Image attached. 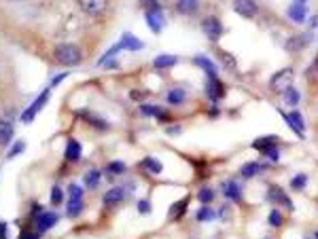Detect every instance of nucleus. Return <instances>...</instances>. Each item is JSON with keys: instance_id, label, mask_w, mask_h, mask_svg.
<instances>
[{"instance_id": "nucleus-1", "label": "nucleus", "mask_w": 318, "mask_h": 239, "mask_svg": "<svg viewBox=\"0 0 318 239\" xmlns=\"http://www.w3.org/2000/svg\"><path fill=\"white\" fill-rule=\"evenodd\" d=\"M53 55H55V61L62 63V66H77V63L83 60L81 49H79L77 45H70V43L55 47Z\"/></svg>"}, {"instance_id": "nucleus-2", "label": "nucleus", "mask_w": 318, "mask_h": 239, "mask_svg": "<svg viewBox=\"0 0 318 239\" xmlns=\"http://www.w3.org/2000/svg\"><path fill=\"white\" fill-rule=\"evenodd\" d=\"M293 78H295V70L293 68H282L269 78V91L272 93H284L286 89L293 87Z\"/></svg>"}, {"instance_id": "nucleus-3", "label": "nucleus", "mask_w": 318, "mask_h": 239, "mask_svg": "<svg viewBox=\"0 0 318 239\" xmlns=\"http://www.w3.org/2000/svg\"><path fill=\"white\" fill-rule=\"evenodd\" d=\"M163 23H165V19H163V11H161V6H149L147 9V26L155 32V34H159L161 32V28H163Z\"/></svg>"}, {"instance_id": "nucleus-4", "label": "nucleus", "mask_w": 318, "mask_h": 239, "mask_svg": "<svg viewBox=\"0 0 318 239\" xmlns=\"http://www.w3.org/2000/svg\"><path fill=\"white\" fill-rule=\"evenodd\" d=\"M310 43H312V34H293L284 41V49L289 53H297L301 49H306Z\"/></svg>"}, {"instance_id": "nucleus-5", "label": "nucleus", "mask_w": 318, "mask_h": 239, "mask_svg": "<svg viewBox=\"0 0 318 239\" xmlns=\"http://www.w3.org/2000/svg\"><path fill=\"white\" fill-rule=\"evenodd\" d=\"M234 11L240 15V17L252 19L254 15L259 13V6H257L254 0H234Z\"/></svg>"}, {"instance_id": "nucleus-6", "label": "nucleus", "mask_w": 318, "mask_h": 239, "mask_svg": "<svg viewBox=\"0 0 318 239\" xmlns=\"http://www.w3.org/2000/svg\"><path fill=\"white\" fill-rule=\"evenodd\" d=\"M202 30L204 34L210 38V41H219L221 34H223V23L219 17H206L202 21Z\"/></svg>"}, {"instance_id": "nucleus-7", "label": "nucleus", "mask_w": 318, "mask_h": 239, "mask_svg": "<svg viewBox=\"0 0 318 239\" xmlns=\"http://www.w3.org/2000/svg\"><path fill=\"white\" fill-rule=\"evenodd\" d=\"M265 199L269 203H282L289 210H293V201L289 199V195L284 193V188H280V186H269L267 193H265Z\"/></svg>"}, {"instance_id": "nucleus-8", "label": "nucleus", "mask_w": 318, "mask_h": 239, "mask_svg": "<svg viewBox=\"0 0 318 239\" xmlns=\"http://www.w3.org/2000/svg\"><path fill=\"white\" fill-rule=\"evenodd\" d=\"M55 222H58V214L55 212H41L38 216H34V225H36L38 233H45V231L53 229Z\"/></svg>"}, {"instance_id": "nucleus-9", "label": "nucleus", "mask_w": 318, "mask_h": 239, "mask_svg": "<svg viewBox=\"0 0 318 239\" xmlns=\"http://www.w3.org/2000/svg\"><path fill=\"white\" fill-rule=\"evenodd\" d=\"M49 93H51V89H45V91H43V93H41V95H38V98L34 100V104H32V106L26 110V113L21 115V121H23V123H30L32 119H34V115H36L38 110H41V108L45 106V102L49 100Z\"/></svg>"}, {"instance_id": "nucleus-10", "label": "nucleus", "mask_w": 318, "mask_h": 239, "mask_svg": "<svg viewBox=\"0 0 318 239\" xmlns=\"http://www.w3.org/2000/svg\"><path fill=\"white\" fill-rule=\"evenodd\" d=\"M79 6L89 15H102L108 6V0H79Z\"/></svg>"}, {"instance_id": "nucleus-11", "label": "nucleus", "mask_w": 318, "mask_h": 239, "mask_svg": "<svg viewBox=\"0 0 318 239\" xmlns=\"http://www.w3.org/2000/svg\"><path fill=\"white\" fill-rule=\"evenodd\" d=\"M208 95H210V100L214 102V104H217V102L223 98V95H225V85H223L219 78H208Z\"/></svg>"}, {"instance_id": "nucleus-12", "label": "nucleus", "mask_w": 318, "mask_h": 239, "mask_svg": "<svg viewBox=\"0 0 318 239\" xmlns=\"http://www.w3.org/2000/svg\"><path fill=\"white\" fill-rule=\"evenodd\" d=\"M13 123L9 121V119H0V146H6L9 142L13 140Z\"/></svg>"}, {"instance_id": "nucleus-13", "label": "nucleus", "mask_w": 318, "mask_h": 239, "mask_svg": "<svg viewBox=\"0 0 318 239\" xmlns=\"http://www.w3.org/2000/svg\"><path fill=\"white\" fill-rule=\"evenodd\" d=\"M200 9V0H176V11L180 15H195Z\"/></svg>"}, {"instance_id": "nucleus-14", "label": "nucleus", "mask_w": 318, "mask_h": 239, "mask_svg": "<svg viewBox=\"0 0 318 239\" xmlns=\"http://www.w3.org/2000/svg\"><path fill=\"white\" fill-rule=\"evenodd\" d=\"M123 199H125V188L123 186H115L104 195V205H117V203H121Z\"/></svg>"}, {"instance_id": "nucleus-15", "label": "nucleus", "mask_w": 318, "mask_h": 239, "mask_svg": "<svg viewBox=\"0 0 318 239\" xmlns=\"http://www.w3.org/2000/svg\"><path fill=\"white\" fill-rule=\"evenodd\" d=\"M289 17L295 21V23H304L306 17H308V9H306V4H297V2H293L289 6Z\"/></svg>"}, {"instance_id": "nucleus-16", "label": "nucleus", "mask_w": 318, "mask_h": 239, "mask_svg": "<svg viewBox=\"0 0 318 239\" xmlns=\"http://www.w3.org/2000/svg\"><path fill=\"white\" fill-rule=\"evenodd\" d=\"M193 61L204 70L206 74H208V78H217V72H219V70H217V66H214V63H212L208 58H206V55H197Z\"/></svg>"}, {"instance_id": "nucleus-17", "label": "nucleus", "mask_w": 318, "mask_h": 239, "mask_svg": "<svg viewBox=\"0 0 318 239\" xmlns=\"http://www.w3.org/2000/svg\"><path fill=\"white\" fill-rule=\"evenodd\" d=\"M176 63H178V58H176V55H168V53L157 55V58L153 60V66H155V68H159V70L172 68V66H176Z\"/></svg>"}, {"instance_id": "nucleus-18", "label": "nucleus", "mask_w": 318, "mask_h": 239, "mask_svg": "<svg viewBox=\"0 0 318 239\" xmlns=\"http://www.w3.org/2000/svg\"><path fill=\"white\" fill-rule=\"evenodd\" d=\"M165 100H168V104H172V106H180L182 102L187 100V91L182 89V87H174V89L168 91Z\"/></svg>"}, {"instance_id": "nucleus-19", "label": "nucleus", "mask_w": 318, "mask_h": 239, "mask_svg": "<svg viewBox=\"0 0 318 239\" xmlns=\"http://www.w3.org/2000/svg\"><path fill=\"white\" fill-rule=\"evenodd\" d=\"M119 43H121V49H127V51H140L142 49V43L132 34H123Z\"/></svg>"}, {"instance_id": "nucleus-20", "label": "nucleus", "mask_w": 318, "mask_h": 239, "mask_svg": "<svg viewBox=\"0 0 318 239\" xmlns=\"http://www.w3.org/2000/svg\"><path fill=\"white\" fill-rule=\"evenodd\" d=\"M278 144V138L276 135H263V138H259V140H254L252 142V148H257V150H267V148H272V146H276Z\"/></svg>"}, {"instance_id": "nucleus-21", "label": "nucleus", "mask_w": 318, "mask_h": 239, "mask_svg": "<svg viewBox=\"0 0 318 239\" xmlns=\"http://www.w3.org/2000/svg\"><path fill=\"white\" fill-rule=\"evenodd\" d=\"M66 159L68 161H79L81 159V144L77 140H68L66 144Z\"/></svg>"}, {"instance_id": "nucleus-22", "label": "nucleus", "mask_w": 318, "mask_h": 239, "mask_svg": "<svg viewBox=\"0 0 318 239\" xmlns=\"http://www.w3.org/2000/svg\"><path fill=\"white\" fill-rule=\"evenodd\" d=\"M261 170H263V165L257 163V161H250V163H244V165H242L240 174H242V178H254Z\"/></svg>"}, {"instance_id": "nucleus-23", "label": "nucleus", "mask_w": 318, "mask_h": 239, "mask_svg": "<svg viewBox=\"0 0 318 239\" xmlns=\"http://www.w3.org/2000/svg\"><path fill=\"white\" fill-rule=\"evenodd\" d=\"M187 205H189V197H185V199H180V201H176V203H174L172 208H170V218H172V220H178L182 214L187 212Z\"/></svg>"}, {"instance_id": "nucleus-24", "label": "nucleus", "mask_w": 318, "mask_h": 239, "mask_svg": "<svg viewBox=\"0 0 318 239\" xmlns=\"http://www.w3.org/2000/svg\"><path fill=\"white\" fill-rule=\"evenodd\" d=\"M223 193L227 195V199H232V201H240V197H242V188H240V184L238 182H227L225 184V190Z\"/></svg>"}, {"instance_id": "nucleus-25", "label": "nucleus", "mask_w": 318, "mask_h": 239, "mask_svg": "<svg viewBox=\"0 0 318 239\" xmlns=\"http://www.w3.org/2000/svg\"><path fill=\"white\" fill-rule=\"evenodd\" d=\"M81 212H83V199H68V203H66V214L68 216L75 218Z\"/></svg>"}, {"instance_id": "nucleus-26", "label": "nucleus", "mask_w": 318, "mask_h": 239, "mask_svg": "<svg viewBox=\"0 0 318 239\" xmlns=\"http://www.w3.org/2000/svg\"><path fill=\"white\" fill-rule=\"evenodd\" d=\"M100 178H102V172H100V170H89V172L85 174L83 182H85L87 188H95V186L100 184Z\"/></svg>"}, {"instance_id": "nucleus-27", "label": "nucleus", "mask_w": 318, "mask_h": 239, "mask_svg": "<svg viewBox=\"0 0 318 239\" xmlns=\"http://www.w3.org/2000/svg\"><path fill=\"white\" fill-rule=\"evenodd\" d=\"M195 218H197V222H208V220H214V218H217V212H214L210 205H202V208L197 210Z\"/></svg>"}, {"instance_id": "nucleus-28", "label": "nucleus", "mask_w": 318, "mask_h": 239, "mask_svg": "<svg viewBox=\"0 0 318 239\" xmlns=\"http://www.w3.org/2000/svg\"><path fill=\"white\" fill-rule=\"evenodd\" d=\"M197 199H200V203L208 205V203H212V199H214V190L208 188V186H204V188L197 190Z\"/></svg>"}, {"instance_id": "nucleus-29", "label": "nucleus", "mask_w": 318, "mask_h": 239, "mask_svg": "<svg viewBox=\"0 0 318 239\" xmlns=\"http://www.w3.org/2000/svg\"><path fill=\"white\" fill-rule=\"evenodd\" d=\"M142 165H145L151 174H161V163H159L155 157H147L145 161H142Z\"/></svg>"}, {"instance_id": "nucleus-30", "label": "nucleus", "mask_w": 318, "mask_h": 239, "mask_svg": "<svg viewBox=\"0 0 318 239\" xmlns=\"http://www.w3.org/2000/svg\"><path fill=\"white\" fill-rule=\"evenodd\" d=\"M282 95H284V102H286V104H289V106H297V104H299V93H297V89H295V87H291V89H286Z\"/></svg>"}, {"instance_id": "nucleus-31", "label": "nucleus", "mask_w": 318, "mask_h": 239, "mask_svg": "<svg viewBox=\"0 0 318 239\" xmlns=\"http://www.w3.org/2000/svg\"><path fill=\"white\" fill-rule=\"evenodd\" d=\"M217 55L221 58V61L225 63V68L229 70V72H234V70H236V60L232 58V55H229L227 51H217Z\"/></svg>"}, {"instance_id": "nucleus-32", "label": "nucleus", "mask_w": 318, "mask_h": 239, "mask_svg": "<svg viewBox=\"0 0 318 239\" xmlns=\"http://www.w3.org/2000/svg\"><path fill=\"white\" fill-rule=\"evenodd\" d=\"M306 184H308V176H306V174H297V176L291 180V188H295V190H304Z\"/></svg>"}, {"instance_id": "nucleus-33", "label": "nucleus", "mask_w": 318, "mask_h": 239, "mask_svg": "<svg viewBox=\"0 0 318 239\" xmlns=\"http://www.w3.org/2000/svg\"><path fill=\"white\" fill-rule=\"evenodd\" d=\"M267 222H269V227L278 229V227H282L284 218H282V214L278 212V210H272V212H269V218H267Z\"/></svg>"}, {"instance_id": "nucleus-34", "label": "nucleus", "mask_w": 318, "mask_h": 239, "mask_svg": "<svg viewBox=\"0 0 318 239\" xmlns=\"http://www.w3.org/2000/svg\"><path fill=\"white\" fill-rule=\"evenodd\" d=\"M106 172H108V174H115V176H121V174L125 172V163H121V161H110L108 167H106Z\"/></svg>"}, {"instance_id": "nucleus-35", "label": "nucleus", "mask_w": 318, "mask_h": 239, "mask_svg": "<svg viewBox=\"0 0 318 239\" xmlns=\"http://www.w3.org/2000/svg\"><path fill=\"white\" fill-rule=\"evenodd\" d=\"M83 117H87V113H83ZM87 119H89V123L93 127H98V129H108V123L104 119H100V117H87Z\"/></svg>"}, {"instance_id": "nucleus-36", "label": "nucleus", "mask_w": 318, "mask_h": 239, "mask_svg": "<svg viewBox=\"0 0 318 239\" xmlns=\"http://www.w3.org/2000/svg\"><path fill=\"white\" fill-rule=\"evenodd\" d=\"M68 199H83V188L79 184H70L68 186Z\"/></svg>"}, {"instance_id": "nucleus-37", "label": "nucleus", "mask_w": 318, "mask_h": 239, "mask_svg": "<svg viewBox=\"0 0 318 239\" xmlns=\"http://www.w3.org/2000/svg\"><path fill=\"white\" fill-rule=\"evenodd\" d=\"M289 117H291V121H293V123H295V125L299 127V131H304V129H306V123H304V117H301V115L297 113V110H293V113H291Z\"/></svg>"}, {"instance_id": "nucleus-38", "label": "nucleus", "mask_w": 318, "mask_h": 239, "mask_svg": "<svg viewBox=\"0 0 318 239\" xmlns=\"http://www.w3.org/2000/svg\"><path fill=\"white\" fill-rule=\"evenodd\" d=\"M263 157H265V159H269V161H278V159H280V153H278V146H272V148L263 150Z\"/></svg>"}, {"instance_id": "nucleus-39", "label": "nucleus", "mask_w": 318, "mask_h": 239, "mask_svg": "<svg viewBox=\"0 0 318 239\" xmlns=\"http://www.w3.org/2000/svg\"><path fill=\"white\" fill-rule=\"evenodd\" d=\"M62 199H64L62 188H60V186H53V190H51V203H53V205H60Z\"/></svg>"}, {"instance_id": "nucleus-40", "label": "nucleus", "mask_w": 318, "mask_h": 239, "mask_svg": "<svg viewBox=\"0 0 318 239\" xmlns=\"http://www.w3.org/2000/svg\"><path fill=\"white\" fill-rule=\"evenodd\" d=\"M280 115L284 117V121H286V125H289V127H291V129H293V131H295L297 135H301V138H304V131H299V127H297L295 123H293V121H291V117H289V115H284V110H280Z\"/></svg>"}, {"instance_id": "nucleus-41", "label": "nucleus", "mask_w": 318, "mask_h": 239, "mask_svg": "<svg viewBox=\"0 0 318 239\" xmlns=\"http://www.w3.org/2000/svg\"><path fill=\"white\" fill-rule=\"evenodd\" d=\"M23 148H26V144H23V142H15L13 148L9 150V157H11V159H13V157H17L19 153H23Z\"/></svg>"}, {"instance_id": "nucleus-42", "label": "nucleus", "mask_w": 318, "mask_h": 239, "mask_svg": "<svg viewBox=\"0 0 318 239\" xmlns=\"http://www.w3.org/2000/svg\"><path fill=\"white\" fill-rule=\"evenodd\" d=\"M138 212H140V214H149V212H151V203L147 201V199L138 201Z\"/></svg>"}, {"instance_id": "nucleus-43", "label": "nucleus", "mask_w": 318, "mask_h": 239, "mask_svg": "<svg viewBox=\"0 0 318 239\" xmlns=\"http://www.w3.org/2000/svg\"><path fill=\"white\" fill-rule=\"evenodd\" d=\"M19 239H38V235L32 233V231H23V233L19 235Z\"/></svg>"}, {"instance_id": "nucleus-44", "label": "nucleus", "mask_w": 318, "mask_h": 239, "mask_svg": "<svg viewBox=\"0 0 318 239\" xmlns=\"http://www.w3.org/2000/svg\"><path fill=\"white\" fill-rule=\"evenodd\" d=\"M66 76H68V72H62V74H58V76L53 78V83H51V87H55V85H60V83H62L64 78H66Z\"/></svg>"}, {"instance_id": "nucleus-45", "label": "nucleus", "mask_w": 318, "mask_h": 239, "mask_svg": "<svg viewBox=\"0 0 318 239\" xmlns=\"http://www.w3.org/2000/svg\"><path fill=\"white\" fill-rule=\"evenodd\" d=\"M0 239H6V222L0 220Z\"/></svg>"}, {"instance_id": "nucleus-46", "label": "nucleus", "mask_w": 318, "mask_h": 239, "mask_svg": "<svg viewBox=\"0 0 318 239\" xmlns=\"http://www.w3.org/2000/svg\"><path fill=\"white\" fill-rule=\"evenodd\" d=\"M145 4H149V6H157V0H142Z\"/></svg>"}, {"instance_id": "nucleus-47", "label": "nucleus", "mask_w": 318, "mask_h": 239, "mask_svg": "<svg viewBox=\"0 0 318 239\" xmlns=\"http://www.w3.org/2000/svg\"><path fill=\"white\" fill-rule=\"evenodd\" d=\"M293 2H297V4H306V0H293Z\"/></svg>"}, {"instance_id": "nucleus-48", "label": "nucleus", "mask_w": 318, "mask_h": 239, "mask_svg": "<svg viewBox=\"0 0 318 239\" xmlns=\"http://www.w3.org/2000/svg\"><path fill=\"white\" fill-rule=\"evenodd\" d=\"M314 239H318V231H316V235H314Z\"/></svg>"}, {"instance_id": "nucleus-49", "label": "nucleus", "mask_w": 318, "mask_h": 239, "mask_svg": "<svg viewBox=\"0 0 318 239\" xmlns=\"http://www.w3.org/2000/svg\"><path fill=\"white\" fill-rule=\"evenodd\" d=\"M265 239H272V237H265Z\"/></svg>"}]
</instances>
